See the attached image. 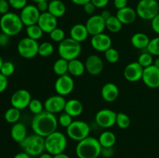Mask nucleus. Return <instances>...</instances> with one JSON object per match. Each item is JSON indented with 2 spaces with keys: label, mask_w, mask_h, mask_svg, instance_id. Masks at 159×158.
Returning a JSON list of instances; mask_svg holds the SVG:
<instances>
[{
  "label": "nucleus",
  "mask_w": 159,
  "mask_h": 158,
  "mask_svg": "<svg viewBox=\"0 0 159 158\" xmlns=\"http://www.w3.org/2000/svg\"><path fill=\"white\" fill-rule=\"evenodd\" d=\"M57 119L52 113L47 111L35 115L31 122V128L35 134L45 138L54 132L57 131Z\"/></svg>",
  "instance_id": "1"
},
{
  "label": "nucleus",
  "mask_w": 159,
  "mask_h": 158,
  "mask_svg": "<svg viewBox=\"0 0 159 158\" xmlns=\"http://www.w3.org/2000/svg\"><path fill=\"white\" fill-rule=\"evenodd\" d=\"M102 147L99 139L93 136H88L79 141L75 148L78 158H98L101 155Z\"/></svg>",
  "instance_id": "2"
},
{
  "label": "nucleus",
  "mask_w": 159,
  "mask_h": 158,
  "mask_svg": "<svg viewBox=\"0 0 159 158\" xmlns=\"http://www.w3.org/2000/svg\"><path fill=\"white\" fill-rule=\"evenodd\" d=\"M23 26L20 15L14 12H9L0 18L1 31L9 37H14L20 33Z\"/></svg>",
  "instance_id": "3"
},
{
  "label": "nucleus",
  "mask_w": 159,
  "mask_h": 158,
  "mask_svg": "<svg viewBox=\"0 0 159 158\" xmlns=\"http://www.w3.org/2000/svg\"><path fill=\"white\" fill-rule=\"evenodd\" d=\"M20 145L23 151L29 154L31 157L39 156L45 150L44 138L35 133L26 136Z\"/></svg>",
  "instance_id": "4"
},
{
  "label": "nucleus",
  "mask_w": 159,
  "mask_h": 158,
  "mask_svg": "<svg viewBox=\"0 0 159 158\" xmlns=\"http://www.w3.org/2000/svg\"><path fill=\"white\" fill-rule=\"evenodd\" d=\"M45 150L51 155L59 154L65 152L67 147V138L64 133L55 131L44 138Z\"/></svg>",
  "instance_id": "5"
},
{
  "label": "nucleus",
  "mask_w": 159,
  "mask_h": 158,
  "mask_svg": "<svg viewBox=\"0 0 159 158\" xmlns=\"http://www.w3.org/2000/svg\"><path fill=\"white\" fill-rule=\"evenodd\" d=\"M57 52L60 57L70 61L79 57L82 53V45L81 43L71 37L65 38L63 41L59 43Z\"/></svg>",
  "instance_id": "6"
},
{
  "label": "nucleus",
  "mask_w": 159,
  "mask_h": 158,
  "mask_svg": "<svg viewBox=\"0 0 159 158\" xmlns=\"http://www.w3.org/2000/svg\"><path fill=\"white\" fill-rule=\"evenodd\" d=\"M136 12L144 20H152L159 14V3L157 0H140L137 5Z\"/></svg>",
  "instance_id": "7"
},
{
  "label": "nucleus",
  "mask_w": 159,
  "mask_h": 158,
  "mask_svg": "<svg viewBox=\"0 0 159 158\" xmlns=\"http://www.w3.org/2000/svg\"><path fill=\"white\" fill-rule=\"evenodd\" d=\"M89 133L90 126L85 121H73L67 128V134L68 137L78 142L89 136Z\"/></svg>",
  "instance_id": "8"
},
{
  "label": "nucleus",
  "mask_w": 159,
  "mask_h": 158,
  "mask_svg": "<svg viewBox=\"0 0 159 158\" xmlns=\"http://www.w3.org/2000/svg\"><path fill=\"white\" fill-rule=\"evenodd\" d=\"M39 43L29 37H24L20 40L17 45V50L22 57L26 59H31L38 54Z\"/></svg>",
  "instance_id": "9"
},
{
  "label": "nucleus",
  "mask_w": 159,
  "mask_h": 158,
  "mask_svg": "<svg viewBox=\"0 0 159 158\" xmlns=\"http://www.w3.org/2000/svg\"><path fill=\"white\" fill-rule=\"evenodd\" d=\"M117 113L108 108H103L98 112L95 116V122L99 126L104 129L111 128L116 124Z\"/></svg>",
  "instance_id": "10"
},
{
  "label": "nucleus",
  "mask_w": 159,
  "mask_h": 158,
  "mask_svg": "<svg viewBox=\"0 0 159 158\" xmlns=\"http://www.w3.org/2000/svg\"><path fill=\"white\" fill-rule=\"evenodd\" d=\"M75 88V81L68 74L59 76L54 83V89L57 94L61 96L68 95Z\"/></svg>",
  "instance_id": "11"
},
{
  "label": "nucleus",
  "mask_w": 159,
  "mask_h": 158,
  "mask_svg": "<svg viewBox=\"0 0 159 158\" xmlns=\"http://www.w3.org/2000/svg\"><path fill=\"white\" fill-rule=\"evenodd\" d=\"M40 15V12L38 10L37 6L34 5H26L20 14V19L23 25L26 26L37 24Z\"/></svg>",
  "instance_id": "12"
},
{
  "label": "nucleus",
  "mask_w": 159,
  "mask_h": 158,
  "mask_svg": "<svg viewBox=\"0 0 159 158\" xmlns=\"http://www.w3.org/2000/svg\"><path fill=\"white\" fill-rule=\"evenodd\" d=\"M31 99L32 98L30 91L26 89H19L12 94L10 102L12 107L23 110L29 106Z\"/></svg>",
  "instance_id": "13"
},
{
  "label": "nucleus",
  "mask_w": 159,
  "mask_h": 158,
  "mask_svg": "<svg viewBox=\"0 0 159 158\" xmlns=\"http://www.w3.org/2000/svg\"><path fill=\"white\" fill-rule=\"evenodd\" d=\"M66 102L67 101L65 100L64 96L60 95V94L50 96L45 100L43 103L44 110L54 115L56 113H59L64 111Z\"/></svg>",
  "instance_id": "14"
},
{
  "label": "nucleus",
  "mask_w": 159,
  "mask_h": 158,
  "mask_svg": "<svg viewBox=\"0 0 159 158\" xmlns=\"http://www.w3.org/2000/svg\"><path fill=\"white\" fill-rule=\"evenodd\" d=\"M142 81L144 85L150 88H159V68L152 64L144 68Z\"/></svg>",
  "instance_id": "15"
},
{
  "label": "nucleus",
  "mask_w": 159,
  "mask_h": 158,
  "mask_svg": "<svg viewBox=\"0 0 159 158\" xmlns=\"http://www.w3.org/2000/svg\"><path fill=\"white\" fill-rule=\"evenodd\" d=\"M89 35L95 36L103 33L106 29V20L100 15H93L85 23Z\"/></svg>",
  "instance_id": "16"
},
{
  "label": "nucleus",
  "mask_w": 159,
  "mask_h": 158,
  "mask_svg": "<svg viewBox=\"0 0 159 158\" xmlns=\"http://www.w3.org/2000/svg\"><path fill=\"white\" fill-rule=\"evenodd\" d=\"M144 68L138 62H132L126 66L124 76L130 82H137L142 79Z\"/></svg>",
  "instance_id": "17"
},
{
  "label": "nucleus",
  "mask_w": 159,
  "mask_h": 158,
  "mask_svg": "<svg viewBox=\"0 0 159 158\" xmlns=\"http://www.w3.org/2000/svg\"><path fill=\"white\" fill-rule=\"evenodd\" d=\"M85 70L89 74L93 76L99 75L103 70V61L98 55L92 54L85 60Z\"/></svg>",
  "instance_id": "18"
},
{
  "label": "nucleus",
  "mask_w": 159,
  "mask_h": 158,
  "mask_svg": "<svg viewBox=\"0 0 159 158\" xmlns=\"http://www.w3.org/2000/svg\"><path fill=\"white\" fill-rule=\"evenodd\" d=\"M91 46L94 50L99 52H105L112 47V40L107 34L99 33L93 36L91 39Z\"/></svg>",
  "instance_id": "19"
},
{
  "label": "nucleus",
  "mask_w": 159,
  "mask_h": 158,
  "mask_svg": "<svg viewBox=\"0 0 159 158\" xmlns=\"http://www.w3.org/2000/svg\"><path fill=\"white\" fill-rule=\"evenodd\" d=\"M37 24L41 28L43 33H50L57 27V18L51 15L49 12H43L40 13Z\"/></svg>",
  "instance_id": "20"
},
{
  "label": "nucleus",
  "mask_w": 159,
  "mask_h": 158,
  "mask_svg": "<svg viewBox=\"0 0 159 158\" xmlns=\"http://www.w3.org/2000/svg\"><path fill=\"white\" fill-rule=\"evenodd\" d=\"M101 95L103 100L107 102H113L119 96V88L115 84L109 82L105 84L101 89Z\"/></svg>",
  "instance_id": "21"
},
{
  "label": "nucleus",
  "mask_w": 159,
  "mask_h": 158,
  "mask_svg": "<svg viewBox=\"0 0 159 158\" xmlns=\"http://www.w3.org/2000/svg\"><path fill=\"white\" fill-rule=\"evenodd\" d=\"M116 15L123 25L131 24L136 20L137 16H138L136 10L128 6L117 10Z\"/></svg>",
  "instance_id": "22"
},
{
  "label": "nucleus",
  "mask_w": 159,
  "mask_h": 158,
  "mask_svg": "<svg viewBox=\"0 0 159 158\" xmlns=\"http://www.w3.org/2000/svg\"><path fill=\"white\" fill-rule=\"evenodd\" d=\"M89 35V33L86 26L82 23H77L74 25L70 29V37L79 43L85 41L88 38Z\"/></svg>",
  "instance_id": "23"
},
{
  "label": "nucleus",
  "mask_w": 159,
  "mask_h": 158,
  "mask_svg": "<svg viewBox=\"0 0 159 158\" xmlns=\"http://www.w3.org/2000/svg\"><path fill=\"white\" fill-rule=\"evenodd\" d=\"M64 112L71 117H78L83 112V105L78 99H69L66 102Z\"/></svg>",
  "instance_id": "24"
},
{
  "label": "nucleus",
  "mask_w": 159,
  "mask_h": 158,
  "mask_svg": "<svg viewBox=\"0 0 159 158\" xmlns=\"http://www.w3.org/2000/svg\"><path fill=\"white\" fill-rule=\"evenodd\" d=\"M11 137L15 142L20 143L27 136V131L24 124L21 122H16L13 124L10 131Z\"/></svg>",
  "instance_id": "25"
},
{
  "label": "nucleus",
  "mask_w": 159,
  "mask_h": 158,
  "mask_svg": "<svg viewBox=\"0 0 159 158\" xmlns=\"http://www.w3.org/2000/svg\"><path fill=\"white\" fill-rule=\"evenodd\" d=\"M150 38L148 36L146 35L143 33H136L131 37V44L134 47L138 50L147 49L149 43H150Z\"/></svg>",
  "instance_id": "26"
},
{
  "label": "nucleus",
  "mask_w": 159,
  "mask_h": 158,
  "mask_svg": "<svg viewBox=\"0 0 159 158\" xmlns=\"http://www.w3.org/2000/svg\"><path fill=\"white\" fill-rule=\"evenodd\" d=\"M48 12L56 18H60L66 12V6L61 0H52L49 2Z\"/></svg>",
  "instance_id": "27"
},
{
  "label": "nucleus",
  "mask_w": 159,
  "mask_h": 158,
  "mask_svg": "<svg viewBox=\"0 0 159 158\" xmlns=\"http://www.w3.org/2000/svg\"><path fill=\"white\" fill-rule=\"evenodd\" d=\"M85 71V64L79 59H74L68 61V73L74 77L82 75Z\"/></svg>",
  "instance_id": "28"
},
{
  "label": "nucleus",
  "mask_w": 159,
  "mask_h": 158,
  "mask_svg": "<svg viewBox=\"0 0 159 158\" xmlns=\"http://www.w3.org/2000/svg\"><path fill=\"white\" fill-rule=\"evenodd\" d=\"M99 142L102 147H113L116 141V135L111 131H104L99 135Z\"/></svg>",
  "instance_id": "29"
},
{
  "label": "nucleus",
  "mask_w": 159,
  "mask_h": 158,
  "mask_svg": "<svg viewBox=\"0 0 159 158\" xmlns=\"http://www.w3.org/2000/svg\"><path fill=\"white\" fill-rule=\"evenodd\" d=\"M53 71L57 75L62 76L68 74V61L60 57L54 62L53 65Z\"/></svg>",
  "instance_id": "30"
},
{
  "label": "nucleus",
  "mask_w": 159,
  "mask_h": 158,
  "mask_svg": "<svg viewBox=\"0 0 159 158\" xmlns=\"http://www.w3.org/2000/svg\"><path fill=\"white\" fill-rule=\"evenodd\" d=\"M122 23L120 21L116 15H112L108 20H106V29L113 33L120 32L122 29Z\"/></svg>",
  "instance_id": "31"
},
{
  "label": "nucleus",
  "mask_w": 159,
  "mask_h": 158,
  "mask_svg": "<svg viewBox=\"0 0 159 158\" xmlns=\"http://www.w3.org/2000/svg\"><path fill=\"white\" fill-rule=\"evenodd\" d=\"M20 116H21L20 110L12 106V108H9V109L6 110L4 115V118L6 122L11 124H15L18 122L20 119Z\"/></svg>",
  "instance_id": "32"
},
{
  "label": "nucleus",
  "mask_w": 159,
  "mask_h": 158,
  "mask_svg": "<svg viewBox=\"0 0 159 158\" xmlns=\"http://www.w3.org/2000/svg\"><path fill=\"white\" fill-rule=\"evenodd\" d=\"M26 35H27V37L33 39L34 40H37V41L41 38L43 34V30L38 26V24H34L29 26H26Z\"/></svg>",
  "instance_id": "33"
},
{
  "label": "nucleus",
  "mask_w": 159,
  "mask_h": 158,
  "mask_svg": "<svg viewBox=\"0 0 159 158\" xmlns=\"http://www.w3.org/2000/svg\"><path fill=\"white\" fill-rule=\"evenodd\" d=\"M54 51V47L51 43L48 41H44L39 44L38 54L41 57H48L52 55Z\"/></svg>",
  "instance_id": "34"
},
{
  "label": "nucleus",
  "mask_w": 159,
  "mask_h": 158,
  "mask_svg": "<svg viewBox=\"0 0 159 158\" xmlns=\"http://www.w3.org/2000/svg\"><path fill=\"white\" fill-rule=\"evenodd\" d=\"M116 124L119 128L127 129L130 126V119L127 114L124 112H119L116 115Z\"/></svg>",
  "instance_id": "35"
},
{
  "label": "nucleus",
  "mask_w": 159,
  "mask_h": 158,
  "mask_svg": "<svg viewBox=\"0 0 159 158\" xmlns=\"http://www.w3.org/2000/svg\"><path fill=\"white\" fill-rule=\"evenodd\" d=\"M28 108H29L30 111L32 113H34V115H38L40 113H41L42 112L44 111L43 104L40 100L36 99H31Z\"/></svg>",
  "instance_id": "36"
},
{
  "label": "nucleus",
  "mask_w": 159,
  "mask_h": 158,
  "mask_svg": "<svg viewBox=\"0 0 159 158\" xmlns=\"http://www.w3.org/2000/svg\"><path fill=\"white\" fill-rule=\"evenodd\" d=\"M138 62L144 68H148V67L151 66L154 63V58L153 55L148 52H144L141 54L138 57Z\"/></svg>",
  "instance_id": "37"
},
{
  "label": "nucleus",
  "mask_w": 159,
  "mask_h": 158,
  "mask_svg": "<svg viewBox=\"0 0 159 158\" xmlns=\"http://www.w3.org/2000/svg\"><path fill=\"white\" fill-rule=\"evenodd\" d=\"M105 58L107 60V62L110 64H115L120 59V54L115 48L110 47V49L105 51Z\"/></svg>",
  "instance_id": "38"
},
{
  "label": "nucleus",
  "mask_w": 159,
  "mask_h": 158,
  "mask_svg": "<svg viewBox=\"0 0 159 158\" xmlns=\"http://www.w3.org/2000/svg\"><path fill=\"white\" fill-rule=\"evenodd\" d=\"M147 50L152 55L159 57V36L150 40V43L147 47Z\"/></svg>",
  "instance_id": "39"
},
{
  "label": "nucleus",
  "mask_w": 159,
  "mask_h": 158,
  "mask_svg": "<svg viewBox=\"0 0 159 158\" xmlns=\"http://www.w3.org/2000/svg\"><path fill=\"white\" fill-rule=\"evenodd\" d=\"M49 34L50 38L51 39V40L54 42H57V43H61L65 39V31H64V29H61V28L57 27L54 30L51 31Z\"/></svg>",
  "instance_id": "40"
},
{
  "label": "nucleus",
  "mask_w": 159,
  "mask_h": 158,
  "mask_svg": "<svg viewBox=\"0 0 159 158\" xmlns=\"http://www.w3.org/2000/svg\"><path fill=\"white\" fill-rule=\"evenodd\" d=\"M15 71V65L11 61H4L1 68L0 73L6 77H9L12 75Z\"/></svg>",
  "instance_id": "41"
},
{
  "label": "nucleus",
  "mask_w": 159,
  "mask_h": 158,
  "mask_svg": "<svg viewBox=\"0 0 159 158\" xmlns=\"http://www.w3.org/2000/svg\"><path fill=\"white\" fill-rule=\"evenodd\" d=\"M72 118L73 117H71L70 115H68V113L64 112L63 113H61V114L59 116L58 119H57V122H58L59 125L67 129L70 125H71V122H73Z\"/></svg>",
  "instance_id": "42"
},
{
  "label": "nucleus",
  "mask_w": 159,
  "mask_h": 158,
  "mask_svg": "<svg viewBox=\"0 0 159 158\" xmlns=\"http://www.w3.org/2000/svg\"><path fill=\"white\" fill-rule=\"evenodd\" d=\"M10 7L15 9H22L27 5V0H8Z\"/></svg>",
  "instance_id": "43"
},
{
  "label": "nucleus",
  "mask_w": 159,
  "mask_h": 158,
  "mask_svg": "<svg viewBox=\"0 0 159 158\" xmlns=\"http://www.w3.org/2000/svg\"><path fill=\"white\" fill-rule=\"evenodd\" d=\"M9 8H10V5H9L8 0H1L0 1V14L2 15L8 13Z\"/></svg>",
  "instance_id": "44"
},
{
  "label": "nucleus",
  "mask_w": 159,
  "mask_h": 158,
  "mask_svg": "<svg viewBox=\"0 0 159 158\" xmlns=\"http://www.w3.org/2000/svg\"><path fill=\"white\" fill-rule=\"evenodd\" d=\"M114 155V150L113 147H102L101 155L105 158H110Z\"/></svg>",
  "instance_id": "45"
},
{
  "label": "nucleus",
  "mask_w": 159,
  "mask_h": 158,
  "mask_svg": "<svg viewBox=\"0 0 159 158\" xmlns=\"http://www.w3.org/2000/svg\"><path fill=\"white\" fill-rule=\"evenodd\" d=\"M8 87V78L5 75L0 73V93L6 91Z\"/></svg>",
  "instance_id": "46"
},
{
  "label": "nucleus",
  "mask_w": 159,
  "mask_h": 158,
  "mask_svg": "<svg viewBox=\"0 0 159 158\" xmlns=\"http://www.w3.org/2000/svg\"><path fill=\"white\" fill-rule=\"evenodd\" d=\"M37 7L38 10L40 11V13L48 12V8H49V2L48 1H42L39 2L37 3Z\"/></svg>",
  "instance_id": "47"
},
{
  "label": "nucleus",
  "mask_w": 159,
  "mask_h": 158,
  "mask_svg": "<svg viewBox=\"0 0 159 158\" xmlns=\"http://www.w3.org/2000/svg\"><path fill=\"white\" fill-rule=\"evenodd\" d=\"M96 6L93 4L92 2H89L86 3L85 6H83V9L85 11V13L89 14V15H92L96 11Z\"/></svg>",
  "instance_id": "48"
},
{
  "label": "nucleus",
  "mask_w": 159,
  "mask_h": 158,
  "mask_svg": "<svg viewBox=\"0 0 159 158\" xmlns=\"http://www.w3.org/2000/svg\"><path fill=\"white\" fill-rule=\"evenodd\" d=\"M152 28L155 33L159 35V14L152 20Z\"/></svg>",
  "instance_id": "49"
},
{
  "label": "nucleus",
  "mask_w": 159,
  "mask_h": 158,
  "mask_svg": "<svg viewBox=\"0 0 159 158\" xmlns=\"http://www.w3.org/2000/svg\"><path fill=\"white\" fill-rule=\"evenodd\" d=\"M91 2L96 6V8L102 9L108 5L110 0H91Z\"/></svg>",
  "instance_id": "50"
},
{
  "label": "nucleus",
  "mask_w": 159,
  "mask_h": 158,
  "mask_svg": "<svg viewBox=\"0 0 159 158\" xmlns=\"http://www.w3.org/2000/svg\"><path fill=\"white\" fill-rule=\"evenodd\" d=\"M9 37H10L2 32L0 33V46L5 47V46H7L9 43Z\"/></svg>",
  "instance_id": "51"
},
{
  "label": "nucleus",
  "mask_w": 159,
  "mask_h": 158,
  "mask_svg": "<svg viewBox=\"0 0 159 158\" xmlns=\"http://www.w3.org/2000/svg\"><path fill=\"white\" fill-rule=\"evenodd\" d=\"M127 3H128L127 0H114V1H113L114 7L116 8L117 10L127 7Z\"/></svg>",
  "instance_id": "52"
},
{
  "label": "nucleus",
  "mask_w": 159,
  "mask_h": 158,
  "mask_svg": "<svg viewBox=\"0 0 159 158\" xmlns=\"http://www.w3.org/2000/svg\"><path fill=\"white\" fill-rule=\"evenodd\" d=\"M100 15L104 19V20H107L110 16H111L112 14H111V12H110V10H108V9H104V10L101 12Z\"/></svg>",
  "instance_id": "53"
},
{
  "label": "nucleus",
  "mask_w": 159,
  "mask_h": 158,
  "mask_svg": "<svg viewBox=\"0 0 159 158\" xmlns=\"http://www.w3.org/2000/svg\"><path fill=\"white\" fill-rule=\"evenodd\" d=\"M74 4L78 5V6H85L86 3L91 2V0H71Z\"/></svg>",
  "instance_id": "54"
},
{
  "label": "nucleus",
  "mask_w": 159,
  "mask_h": 158,
  "mask_svg": "<svg viewBox=\"0 0 159 158\" xmlns=\"http://www.w3.org/2000/svg\"><path fill=\"white\" fill-rule=\"evenodd\" d=\"M13 158H31V156L29 154H27L26 153H25L24 151L20 152V153H16V154L14 156Z\"/></svg>",
  "instance_id": "55"
},
{
  "label": "nucleus",
  "mask_w": 159,
  "mask_h": 158,
  "mask_svg": "<svg viewBox=\"0 0 159 158\" xmlns=\"http://www.w3.org/2000/svg\"><path fill=\"white\" fill-rule=\"evenodd\" d=\"M38 158H54V156L47 152V153H43L42 154H40Z\"/></svg>",
  "instance_id": "56"
},
{
  "label": "nucleus",
  "mask_w": 159,
  "mask_h": 158,
  "mask_svg": "<svg viewBox=\"0 0 159 158\" xmlns=\"http://www.w3.org/2000/svg\"><path fill=\"white\" fill-rule=\"evenodd\" d=\"M54 158H70V156L68 155H67L66 153H59V154L54 155Z\"/></svg>",
  "instance_id": "57"
},
{
  "label": "nucleus",
  "mask_w": 159,
  "mask_h": 158,
  "mask_svg": "<svg viewBox=\"0 0 159 158\" xmlns=\"http://www.w3.org/2000/svg\"><path fill=\"white\" fill-rule=\"evenodd\" d=\"M153 64L155 65V67H157V68H159V57H158L156 59H155V60H154Z\"/></svg>",
  "instance_id": "58"
},
{
  "label": "nucleus",
  "mask_w": 159,
  "mask_h": 158,
  "mask_svg": "<svg viewBox=\"0 0 159 158\" xmlns=\"http://www.w3.org/2000/svg\"><path fill=\"white\" fill-rule=\"evenodd\" d=\"M3 62H4V61H3L2 58V57L0 56V71H1V68H2V66Z\"/></svg>",
  "instance_id": "59"
},
{
  "label": "nucleus",
  "mask_w": 159,
  "mask_h": 158,
  "mask_svg": "<svg viewBox=\"0 0 159 158\" xmlns=\"http://www.w3.org/2000/svg\"><path fill=\"white\" fill-rule=\"evenodd\" d=\"M33 2H34L37 3L39 2H42V1H48V0H32Z\"/></svg>",
  "instance_id": "60"
},
{
  "label": "nucleus",
  "mask_w": 159,
  "mask_h": 158,
  "mask_svg": "<svg viewBox=\"0 0 159 158\" xmlns=\"http://www.w3.org/2000/svg\"><path fill=\"white\" fill-rule=\"evenodd\" d=\"M0 1H1V0H0Z\"/></svg>",
  "instance_id": "61"
}]
</instances>
